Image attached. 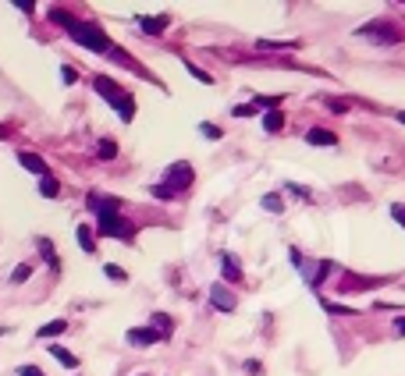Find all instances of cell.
I'll use <instances>...</instances> for the list:
<instances>
[{
	"mask_svg": "<svg viewBox=\"0 0 405 376\" xmlns=\"http://www.w3.org/2000/svg\"><path fill=\"white\" fill-rule=\"evenodd\" d=\"M92 210H100V234H104V238L132 241L135 228H132L129 221H121V216H117V203H104V206H92Z\"/></svg>",
	"mask_w": 405,
	"mask_h": 376,
	"instance_id": "cell-1",
	"label": "cell"
},
{
	"mask_svg": "<svg viewBox=\"0 0 405 376\" xmlns=\"http://www.w3.org/2000/svg\"><path fill=\"white\" fill-rule=\"evenodd\" d=\"M68 33H72V40H75V43H82V46H89V50H97V53H110V50H114V46H110V40L100 33L97 25H85V22H78V18L68 25Z\"/></svg>",
	"mask_w": 405,
	"mask_h": 376,
	"instance_id": "cell-2",
	"label": "cell"
},
{
	"mask_svg": "<svg viewBox=\"0 0 405 376\" xmlns=\"http://www.w3.org/2000/svg\"><path fill=\"white\" fill-rule=\"evenodd\" d=\"M92 85H97V92H100V96H104L107 103H114V107H117L121 121H132V100L124 96V89H121L117 82H110L107 75H97V82H92Z\"/></svg>",
	"mask_w": 405,
	"mask_h": 376,
	"instance_id": "cell-3",
	"label": "cell"
},
{
	"mask_svg": "<svg viewBox=\"0 0 405 376\" xmlns=\"http://www.w3.org/2000/svg\"><path fill=\"white\" fill-rule=\"evenodd\" d=\"M359 36H366V40H373V43H402L405 36H402V28L398 25H391V22H373V25H366Z\"/></svg>",
	"mask_w": 405,
	"mask_h": 376,
	"instance_id": "cell-4",
	"label": "cell"
},
{
	"mask_svg": "<svg viewBox=\"0 0 405 376\" xmlns=\"http://www.w3.org/2000/svg\"><path fill=\"white\" fill-rule=\"evenodd\" d=\"M167 188H171V192H185V188H189L192 185V164H174V167H167Z\"/></svg>",
	"mask_w": 405,
	"mask_h": 376,
	"instance_id": "cell-5",
	"label": "cell"
},
{
	"mask_svg": "<svg viewBox=\"0 0 405 376\" xmlns=\"http://www.w3.org/2000/svg\"><path fill=\"white\" fill-rule=\"evenodd\" d=\"M210 305H213L217 312H235L238 298L228 291V284H213V288H210Z\"/></svg>",
	"mask_w": 405,
	"mask_h": 376,
	"instance_id": "cell-6",
	"label": "cell"
},
{
	"mask_svg": "<svg viewBox=\"0 0 405 376\" xmlns=\"http://www.w3.org/2000/svg\"><path fill=\"white\" fill-rule=\"evenodd\" d=\"M124 337H129V344H135V348H149V344H160V334L153 330V327H132Z\"/></svg>",
	"mask_w": 405,
	"mask_h": 376,
	"instance_id": "cell-7",
	"label": "cell"
},
{
	"mask_svg": "<svg viewBox=\"0 0 405 376\" xmlns=\"http://www.w3.org/2000/svg\"><path fill=\"white\" fill-rule=\"evenodd\" d=\"M18 164H22L25 171L40 174V178H50V167H47V160H43V156H36V153H28V149H18Z\"/></svg>",
	"mask_w": 405,
	"mask_h": 376,
	"instance_id": "cell-8",
	"label": "cell"
},
{
	"mask_svg": "<svg viewBox=\"0 0 405 376\" xmlns=\"http://www.w3.org/2000/svg\"><path fill=\"white\" fill-rule=\"evenodd\" d=\"M221 273H224L228 284H238V280H242V266H238V259L224 253V256H221Z\"/></svg>",
	"mask_w": 405,
	"mask_h": 376,
	"instance_id": "cell-9",
	"label": "cell"
},
{
	"mask_svg": "<svg viewBox=\"0 0 405 376\" xmlns=\"http://www.w3.org/2000/svg\"><path fill=\"white\" fill-rule=\"evenodd\" d=\"M306 142L309 146H338V135L327 132V128H309L306 132Z\"/></svg>",
	"mask_w": 405,
	"mask_h": 376,
	"instance_id": "cell-10",
	"label": "cell"
},
{
	"mask_svg": "<svg viewBox=\"0 0 405 376\" xmlns=\"http://www.w3.org/2000/svg\"><path fill=\"white\" fill-rule=\"evenodd\" d=\"M139 28L146 36H160L167 28V15H157V18H139Z\"/></svg>",
	"mask_w": 405,
	"mask_h": 376,
	"instance_id": "cell-11",
	"label": "cell"
},
{
	"mask_svg": "<svg viewBox=\"0 0 405 376\" xmlns=\"http://www.w3.org/2000/svg\"><path fill=\"white\" fill-rule=\"evenodd\" d=\"M75 241H78V248L82 253H97V238H92V228H85V224H78V231H75Z\"/></svg>",
	"mask_w": 405,
	"mask_h": 376,
	"instance_id": "cell-12",
	"label": "cell"
},
{
	"mask_svg": "<svg viewBox=\"0 0 405 376\" xmlns=\"http://www.w3.org/2000/svg\"><path fill=\"white\" fill-rule=\"evenodd\" d=\"M153 330L160 334V341H164V337H171L174 323H171V316H167V312H153Z\"/></svg>",
	"mask_w": 405,
	"mask_h": 376,
	"instance_id": "cell-13",
	"label": "cell"
},
{
	"mask_svg": "<svg viewBox=\"0 0 405 376\" xmlns=\"http://www.w3.org/2000/svg\"><path fill=\"white\" fill-rule=\"evenodd\" d=\"M50 355H53L60 366H65V369H78V359H75L72 352H65V348H60V344H50Z\"/></svg>",
	"mask_w": 405,
	"mask_h": 376,
	"instance_id": "cell-14",
	"label": "cell"
},
{
	"mask_svg": "<svg viewBox=\"0 0 405 376\" xmlns=\"http://www.w3.org/2000/svg\"><path fill=\"white\" fill-rule=\"evenodd\" d=\"M40 196L43 199H57L60 196V181L57 178H40Z\"/></svg>",
	"mask_w": 405,
	"mask_h": 376,
	"instance_id": "cell-15",
	"label": "cell"
},
{
	"mask_svg": "<svg viewBox=\"0 0 405 376\" xmlns=\"http://www.w3.org/2000/svg\"><path fill=\"white\" fill-rule=\"evenodd\" d=\"M36 248H40V256H43V259H47V263L57 270V263H60V259H57V248H53L47 238H40V241H36Z\"/></svg>",
	"mask_w": 405,
	"mask_h": 376,
	"instance_id": "cell-16",
	"label": "cell"
},
{
	"mask_svg": "<svg viewBox=\"0 0 405 376\" xmlns=\"http://www.w3.org/2000/svg\"><path fill=\"white\" fill-rule=\"evenodd\" d=\"M97 156H100V160H114V156H117V142L114 139H100L97 142Z\"/></svg>",
	"mask_w": 405,
	"mask_h": 376,
	"instance_id": "cell-17",
	"label": "cell"
},
{
	"mask_svg": "<svg viewBox=\"0 0 405 376\" xmlns=\"http://www.w3.org/2000/svg\"><path fill=\"white\" fill-rule=\"evenodd\" d=\"M263 210L274 213V216H277V213H285V199L277 196V192H270V196H263Z\"/></svg>",
	"mask_w": 405,
	"mask_h": 376,
	"instance_id": "cell-18",
	"label": "cell"
},
{
	"mask_svg": "<svg viewBox=\"0 0 405 376\" xmlns=\"http://www.w3.org/2000/svg\"><path fill=\"white\" fill-rule=\"evenodd\" d=\"M68 330V320H53V323H43L40 327V337H57V334H65Z\"/></svg>",
	"mask_w": 405,
	"mask_h": 376,
	"instance_id": "cell-19",
	"label": "cell"
},
{
	"mask_svg": "<svg viewBox=\"0 0 405 376\" xmlns=\"http://www.w3.org/2000/svg\"><path fill=\"white\" fill-rule=\"evenodd\" d=\"M263 128H267V132H281V128H285V117L277 114V110H270V114L263 117Z\"/></svg>",
	"mask_w": 405,
	"mask_h": 376,
	"instance_id": "cell-20",
	"label": "cell"
},
{
	"mask_svg": "<svg viewBox=\"0 0 405 376\" xmlns=\"http://www.w3.org/2000/svg\"><path fill=\"white\" fill-rule=\"evenodd\" d=\"M28 277H33V266H28V263H18V266L11 270V284H22V280H28Z\"/></svg>",
	"mask_w": 405,
	"mask_h": 376,
	"instance_id": "cell-21",
	"label": "cell"
},
{
	"mask_svg": "<svg viewBox=\"0 0 405 376\" xmlns=\"http://www.w3.org/2000/svg\"><path fill=\"white\" fill-rule=\"evenodd\" d=\"M104 273H107V277H110V280H117V284H124V280H129V273H124V270H121V266H110V263H107V266H104Z\"/></svg>",
	"mask_w": 405,
	"mask_h": 376,
	"instance_id": "cell-22",
	"label": "cell"
},
{
	"mask_svg": "<svg viewBox=\"0 0 405 376\" xmlns=\"http://www.w3.org/2000/svg\"><path fill=\"white\" fill-rule=\"evenodd\" d=\"M153 196H157V199H167V203H171V199H174L178 192H171L167 185H153Z\"/></svg>",
	"mask_w": 405,
	"mask_h": 376,
	"instance_id": "cell-23",
	"label": "cell"
},
{
	"mask_svg": "<svg viewBox=\"0 0 405 376\" xmlns=\"http://www.w3.org/2000/svg\"><path fill=\"white\" fill-rule=\"evenodd\" d=\"M185 71H189V75H192V78H199V82H206V85H210V82H213V78H210V75H206V71H203V68H196V65H185Z\"/></svg>",
	"mask_w": 405,
	"mask_h": 376,
	"instance_id": "cell-24",
	"label": "cell"
},
{
	"mask_svg": "<svg viewBox=\"0 0 405 376\" xmlns=\"http://www.w3.org/2000/svg\"><path fill=\"white\" fill-rule=\"evenodd\" d=\"M199 132H203L206 139H221V135H224L221 128H217V124H199Z\"/></svg>",
	"mask_w": 405,
	"mask_h": 376,
	"instance_id": "cell-25",
	"label": "cell"
},
{
	"mask_svg": "<svg viewBox=\"0 0 405 376\" xmlns=\"http://www.w3.org/2000/svg\"><path fill=\"white\" fill-rule=\"evenodd\" d=\"M231 114H235V117H249V114H256V107H253V103H242V107H235Z\"/></svg>",
	"mask_w": 405,
	"mask_h": 376,
	"instance_id": "cell-26",
	"label": "cell"
},
{
	"mask_svg": "<svg viewBox=\"0 0 405 376\" xmlns=\"http://www.w3.org/2000/svg\"><path fill=\"white\" fill-rule=\"evenodd\" d=\"M18 376H47V373H43L40 366H22V369H18Z\"/></svg>",
	"mask_w": 405,
	"mask_h": 376,
	"instance_id": "cell-27",
	"label": "cell"
},
{
	"mask_svg": "<svg viewBox=\"0 0 405 376\" xmlns=\"http://www.w3.org/2000/svg\"><path fill=\"white\" fill-rule=\"evenodd\" d=\"M60 78H65V85H72V82L78 78V71H75V68H60Z\"/></svg>",
	"mask_w": 405,
	"mask_h": 376,
	"instance_id": "cell-28",
	"label": "cell"
},
{
	"mask_svg": "<svg viewBox=\"0 0 405 376\" xmlns=\"http://www.w3.org/2000/svg\"><path fill=\"white\" fill-rule=\"evenodd\" d=\"M391 213H395V221L405 228V206H402V203H395V206H391Z\"/></svg>",
	"mask_w": 405,
	"mask_h": 376,
	"instance_id": "cell-29",
	"label": "cell"
},
{
	"mask_svg": "<svg viewBox=\"0 0 405 376\" xmlns=\"http://www.w3.org/2000/svg\"><path fill=\"white\" fill-rule=\"evenodd\" d=\"M395 334H405V320H398V323H395Z\"/></svg>",
	"mask_w": 405,
	"mask_h": 376,
	"instance_id": "cell-30",
	"label": "cell"
},
{
	"mask_svg": "<svg viewBox=\"0 0 405 376\" xmlns=\"http://www.w3.org/2000/svg\"><path fill=\"white\" fill-rule=\"evenodd\" d=\"M4 135H8V128H4V124H0V139H4Z\"/></svg>",
	"mask_w": 405,
	"mask_h": 376,
	"instance_id": "cell-31",
	"label": "cell"
},
{
	"mask_svg": "<svg viewBox=\"0 0 405 376\" xmlns=\"http://www.w3.org/2000/svg\"><path fill=\"white\" fill-rule=\"evenodd\" d=\"M398 121H402V124H405V110H402V114H398Z\"/></svg>",
	"mask_w": 405,
	"mask_h": 376,
	"instance_id": "cell-32",
	"label": "cell"
}]
</instances>
